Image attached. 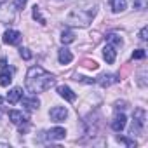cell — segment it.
<instances>
[{
    "label": "cell",
    "mask_w": 148,
    "mask_h": 148,
    "mask_svg": "<svg viewBox=\"0 0 148 148\" xmlns=\"http://www.w3.org/2000/svg\"><path fill=\"white\" fill-rule=\"evenodd\" d=\"M56 79L51 75L49 71H45L42 66H32L26 73L25 86L30 92H44L54 86Z\"/></svg>",
    "instance_id": "1"
},
{
    "label": "cell",
    "mask_w": 148,
    "mask_h": 148,
    "mask_svg": "<svg viewBox=\"0 0 148 148\" xmlns=\"http://www.w3.org/2000/svg\"><path fill=\"white\" fill-rule=\"evenodd\" d=\"M96 12H98V5L94 2H84V4L73 7L70 11V14L66 18V23L70 26H82V28L89 26L91 21L94 19Z\"/></svg>",
    "instance_id": "2"
},
{
    "label": "cell",
    "mask_w": 148,
    "mask_h": 148,
    "mask_svg": "<svg viewBox=\"0 0 148 148\" xmlns=\"http://www.w3.org/2000/svg\"><path fill=\"white\" fill-rule=\"evenodd\" d=\"M145 124H146V113H145V110H143V108H136V110H134V115H132L131 134H139V132H143Z\"/></svg>",
    "instance_id": "3"
},
{
    "label": "cell",
    "mask_w": 148,
    "mask_h": 148,
    "mask_svg": "<svg viewBox=\"0 0 148 148\" xmlns=\"http://www.w3.org/2000/svg\"><path fill=\"white\" fill-rule=\"evenodd\" d=\"M119 80H120L119 75H113V73H103V75H99L94 82L99 84L101 87H108V86H112V84H117Z\"/></svg>",
    "instance_id": "4"
},
{
    "label": "cell",
    "mask_w": 148,
    "mask_h": 148,
    "mask_svg": "<svg viewBox=\"0 0 148 148\" xmlns=\"http://www.w3.org/2000/svg\"><path fill=\"white\" fill-rule=\"evenodd\" d=\"M49 117H51L52 122H63L68 117V110L64 106H54V108H51Z\"/></svg>",
    "instance_id": "5"
},
{
    "label": "cell",
    "mask_w": 148,
    "mask_h": 148,
    "mask_svg": "<svg viewBox=\"0 0 148 148\" xmlns=\"http://www.w3.org/2000/svg\"><path fill=\"white\" fill-rule=\"evenodd\" d=\"M21 37H23V35H21L18 30H7L2 38H4V42L9 44V45H18V44L21 42Z\"/></svg>",
    "instance_id": "6"
},
{
    "label": "cell",
    "mask_w": 148,
    "mask_h": 148,
    "mask_svg": "<svg viewBox=\"0 0 148 148\" xmlns=\"http://www.w3.org/2000/svg\"><path fill=\"white\" fill-rule=\"evenodd\" d=\"M9 120H11L14 125H23V124L30 122L28 117H26L23 112H18V110H11V112H9Z\"/></svg>",
    "instance_id": "7"
},
{
    "label": "cell",
    "mask_w": 148,
    "mask_h": 148,
    "mask_svg": "<svg viewBox=\"0 0 148 148\" xmlns=\"http://www.w3.org/2000/svg\"><path fill=\"white\" fill-rule=\"evenodd\" d=\"M125 124H127V117H125L124 113H117V115L113 117V120H112V129H113L115 132H120V131L125 129Z\"/></svg>",
    "instance_id": "8"
},
{
    "label": "cell",
    "mask_w": 148,
    "mask_h": 148,
    "mask_svg": "<svg viewBox=\"0 0 148 148\" xmlns=\"http://www.w3.org/2000/svg\"><path fill=\"white\" fill-rule=\"evenodd\" d=\"M115 49H117L115 45H112V44L106 42V45H105V49H103V58H105V61H106L108 64H113V63H115V58H117V51H115Z\"/></svg>",
    "instance_id": "9"
},
{
    "label": "cell",
    "mask_w": 148,
    "mask_h": 148,
    "mask_svg": "<svg viewBox=\"0 0 148 148\" xmlns=\"http://www.w3.org/2000/svg\"><path fill=\"white\" fill-rule=\"evenodd\" d=\"M21 103H23V106H25L26 110H30V112L38 110V106H40V101H38L37 96H25V98H21Z\"/></svg>",
    "instance_id": "10"
},
{
    "label": "cell",
    "mask_w": 148,
    "mask_h": 148,
    "mask_svg": "<svg viewBox=\"0 0 148 148\" xmlns=\"http://www.w3.org/2000/svg\"><path fill=\"white\" fill-rule=\"evenodd\" d=\"M12 73H14L12 68L4 66L2 71H0V86H2V87H7V86H9V84L12 82Z\"/></svg>",
    "instance_id": "11"
},
{
    "label": "cell",
    "mask_w": 148,
    "mask_h": 148,
    "mask_svg": "<svg viewBox=\"0 0 148 148\" xmlns=\"http://www.w3.org/2000/svg\"><path fill=\"white\" fill-rule=\"evenodd\" d=\"M64 136H66V131H64L63 127H54V129H51V131H47V132H45V138H47L49 141L64 139Z\"/></svg>",
    "instance_id": "12"
},
{
    "label": "cell",
    "mask_w": 148,
    "mask_h": 148,
    "mask_svg": "<svg viewBox=\"0 0 148 148\" xmlns=\"http://www.w3.org/2000/svg\"><path fill=\"white\" fill-rule=\"evenodd\" d=\"M58 94H59L61 98H64L66 101H70V103L77 99V94L73 92V91H71L68 86H59V87H58Z\"/></svg>",
    "instance_id": "13"
},
{
    "label": "cell",
    "mask_w": 148,
    "mask_h": 148,
    "mask_svg": "<svg viewBox=\"0 0 148 148\" xmlns=\"http://www.w3.org/2000/svg\"><path fill=\"white\" fill-rule=\"evenodd\" d=\"M21 98H23V89H21V87H12V89L9 91V94H7V101H9L11 105H16Z\"/></svg>",
    "instance_id": "14"
},
{
    "label": "cell",
    "mask_w": 148,
    "mask_h": 148,
    "mask_svg": "<svg viewBox=\"0 0 148 148\" xmlns=\"http://www.w3.org/2000/svg\"><path fill=\"white\" fill-rule=\"evenodd\" d=\"M58 58H59V63L61 64H68V63H71L73 61V54L66 49V47H63V49H59V54H58Z\"/></svg>",
    "instance_id": "15"
},
{
    "label": "cell",
    "mask_w": 148,
    "mask_h": 148,
    "mask_svg": "<svg viewBox=\"0 0 148 148\" xmlns=\"http://www.w3.org/2000/svg\"><path fill=\"white\" fill-rule=\"evenodd\" d=\"M112 11L115 12V14H119V12H124L125 9H127V0H112Z\"/></svg>",
    "instance_id": "16"
},
{
    "label": "cell",
    "mask_w": 148,
    "mask_h": 148,
    "mask_svg": "<svg viewBox=\"0 0 148 148\" xmlns=\"http://www.w3.org/2000/svg\"><path fill=\"white\" fill-rule=\"evenodd\" d=\"M32 14H33V19H35V21H38L40 25H47V21H45V18L42 16V11H40L38 5H33V12H32Z\"/></svg>",
    "instance_id": "17"
},
{
    "label": "cell",
    "mask_w": 148,
    "mask_h": 148,
    "mask_svg": "<svg viewBox=\"0 0 148 148\" xmlns=\"http://www.w3.org/2000/svg\"><path fill=\"white\" fill-rule=\"evenodd\" d=\"M106 42L112 44V45H115V47H120V45H122V37L117 35V33H110V35L106 37Z\"/></svg>",
    "instance_id": "18"
},
{
    "label": "cell",
    "mask_w": 148,
    "mask_h": 148,
    "mask_svg": "<svg viewBox=\"0 0 148 148\" xmlns=\"http://www.w3.org/2000/svg\"><path fill=\"white\" fill-rule=\"evenodd\" d=\"M61 42H63V44H71V42H75V35H73L70 30H66V32L61 33Z\"/></svg>",
    "instance_id": "19"
},
{
    "label": "cell",
    "mask_w": 148,
    "mask_h": 148,
    "mask_svg": "<svg viewBox=\"0 0 148 148\" xmlns=\"http://www.w3.org/2000/svg\"><path fill=\"white\" fill-rule=\"evenodd\" d=\"M132 5H134V9H138V11H145L146 5H148V0H132Z\"/></svg>",
    "instance_id": "20"
},
{
    "label": "cell",
    "mask_w": 148,
    "mask_h": 148,
    "mask_svg": "<svg viewBox=\"0 0 148 148\" xmlns=\"http://www.w3.org/2000/svg\"><path fill=\"white\" fill-rule=\"evenodd\" d=\"M117 141L119 143H124V145H127V146H136V141L134 139H129V138H124V136H117Z\"/></svg>",
    "instance_id": "21"
},
{
    "label": "cell",
    "mask_w": 148,
    "mask_h": 148,
    "mask_svg": "<svg viewBox=\"0 0 148 148\" xmlns=\"http://www.w3.org/2000/svg\"><path fill=\"white\" fill-rule=\"evenodd\" d=\"M145 56H146L145 49H136V51L132 52V59H143Z\"/></svg>",
    "instance_id": "22"
},
{
    "label": "cell",
    "mask_w": 148,
    "mask_h": 148,
    "mask_svg": "<svg viewBox=\"0 0 148 148\" xmlns=\"http://www.w3.org/2000/svg\"><path fill=\"white\" fill-rule=\"evenodd\" d=\"M19 54H21V58L23 59H32V52H30V49H19Z\"/></svg>",
    "instance_id": "23"
},
{
    "label": "cell",
    "mask_w": 148,
    "mask_h": 148,
    "mask_svg": "<svg viewBox=\"0 0 148 148\" xmlns=\"http://www.w3.org/2000/svg\"><path fill=\"white\" fill-rule=\"evenodd\" d=\"M75 80H79V82H86V84H94V79L82 77V75H77V79H75Z\"/></svg>",
    "instance_id": "24"
},
{
    "label": "cell",
    "mask_w": 148,
    "mask_h": 148,
    "mask_svg": "<svg viewBox=\"0 0 148 148\" xmlns=\"http://www.w3.org/2000/svg\"><path fill=\"white\" fill-rule=\"evenodd\" d=\"M26 2L28 0H14V5H16V9H23L26 5Z\"/></svg>",
    "instance_id": "25"
},
{
    "label": "cell",
    "mask_w": 148,
    "mask_h": 148,
    "mask_svg": "<svg viewBox=\"0 0 148 148\" xmlns=\"http://www.w3.org/2000/svg\"><path fill=\"white\" fill-rule=\"evenodd\" d=\"M146 35H148V28H146V26H143V28H141V32H139V38H141V40H146V38H148Z\"/></svg>",
    "instance_id": "26"
},
{
    "label": "cell",
    "mask_w": 148,
    "mask_h": 148,
    "mask_svg": "<svg viewBox=\"0 0 148 148\" xmlns=\"http://www.w3.org/2000/svg\"><path fill=\"white\" fill-rule=\"evenodd\" d=\"M84 63H86V66L91 68V70H96V68H98V63H96V61H89V59H86Z\"/></svg>",
    "instance_id": "27"
},
{
    "label": "cell",
    "mask_w": 148,
    "mask_h": 148,
    "mask_svg": "<svg viewBox=\"0 0 148 148\" xmlns=\"http://www.w3.org/2000/svg\"><path fill=\"white\" fill-rule=\"evenodd\" d=\"M125 105H127L125 101H122V103H120V101H117V103H115V110H120V108L124 110V108H125Z\"/></svg>",
    "instance_id": "28"
},
{
    "label": "cell",
    "mask_w": 148,
    "mask_h": 148,
    "mask_svg": "<svg viewBox=\"0 0 148 148\" xmlns=\"http://www.w3.org/2000/svg\"><path fill=\"white\" fill-rule=\"evenodd\" d=\"M4 66H7V59H5V58L0 59V68H4Z\"/></svg>",
    "instance_id": "29"
},
{
    "label": "cell",
    "mask_w": 148,
    "mask_h": 148,
    "mask_svg": "<svg viewBox=\"0 0 148 148\" xmlns=\"http://www.w3.org/2000/svg\"><path fill=\"white\" fill-rule=\"evenodd\" d=\"M0 105H2V98H0Z\"/></svg>",
    "instance_id": "30"
}]
</instances>
